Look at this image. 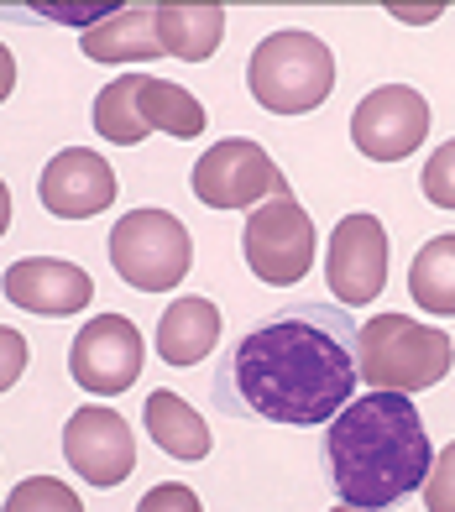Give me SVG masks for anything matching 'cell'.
I'll use <instances>...</instances> for the list:
<instances>
[{
    "label": "cell",
    "mask_w": 455,
    "mask_h": 512,
    "mask_svg": "<svg viewBox=\"0 0 455 512\" xmlns=\"http://www.w3.org/2000/svg\"><path fill=\"white\" fill-rule=\"evenodd\" d=\"M419 492H424L429 512H455V439L440 450V460H429V476Z\"/></svg>",
    "instance_id": "23"
},
{
    "label": "cell",
    "mask_w": 455,
    "mask_h": 512,
    "mask_svg": "<svg viewBox=\"0 0 455 512\" xmlns=\"http://www.w3.org/2000/svg\"><path fill=\"white\" fill-rule=\"evenodd\" d=\"M11 89H16V58H11L6 42H0V105L11 100Z\"/></svg>",
    "instance_id": "26"
},
{
    "label": "cell",
    "mask_w": 455,
    "mask_h": 512,
    "mask_svg": "<svg viewBox=\"0 0 455 512\" xmlns=\"http://www.w3.org/2000/svg\"><path fill=\"white\" fill-rule=\"evenodd\" d=\"M189 189L210 209H257L267 199H283L288 178H283L278 162L267 157L262 142H252V136H225V142H215L194 162Z\"/></svg>",
    "instance_id": "7"
},
{
    "label": "cell",
    "mask_w": 455,
    "mask_h": 512,
    "mask_svg": "<svg viewBox=\"0 0 455 512\" xmlns=\"http://www.w3.org/2000/svg\"><path fill=\"white\" fill-rule=\"evenodd\" d=\"M152 16L163 58L178 63H204L225 37V6H152Z\"/></svg>",
    "instance_id": "16"
},
{
    "label": "cell",
    "mask_w": 455,
    "mask_h": 512,
    "mask_svg": "<svg viewBox=\"0 0 455 512\" xmlns=\"http://www.w3.org/2000/svg\"><path fill=\"white\" fill-rule=\"evenodd\" d=\"M79 48H84L89 63H152V58H163L152 6L110 11L100 27H89V32L79 37Z\"/></svg>",
    "instance_id": "15"
},
{
    "label": "cell",
    "mask_w": 455,
    "mask_h": 512,
    "mask_svg": "<svg viewBox=\"0 0 455 512\" xmlns=\"http://www.w3.org/2000/svg\"><path fill=\"white\" fill-rule=\"evenodd\" d=\"M0 512H84V502H79L74 486H63L58 476H27L6 497Z\"/></svg>",
    "instance_id": "21"
},
{
    "label": "cell",
    "mask_w": 455,
    "mask_h": 512,
    "mask_svg": "<svg viewBox=\"0 0 455 512\" xmlns=\"http://www.w3.org/2000/svg\"><path fill=\"white\" fill-rule=\"evenodd\" d=\"M136 512H204L199 497L189 492L184 481H163V486H152V492L136 502Z\"/></svg>",
    "instance_id": "25"
},
{
    "label": "cell",
    "mask_w": 455,
    "mask_h": 512,
    "mask_svg": "<svg viewBox=\"0 0 455 512\" xmlns=\"http://www.w3.org/2000/svg\"><path fill=\"white\" fill-rule=\"evenodd\" d=\"M314 220L309 209L283 194V199H267L257 204L241 225V251H246V267L257 272V283L267 288H293L304 283L309 267H314Z\"/></svg>",
    "instance_id": "6"
},
{
    "label": "cell",
    "mask_w": 455,
    "mask_h": 512,
    "mask_svg": "<svg viewBox=\"0 0 455 512\" xmlns=\"http://www.w3.org/2000/svg\"><path fill=\"white\" fill-rule=\"evenodd\" d=\"M110 267L142 293H168L194 267L189 225L168 209H131L110 225Z\"/></svg>",
    "instance_id": "5"
},
{
    "label": "cell",
    "mask_w": 455,
    "mask_h": 512,
    "mask_svg": "<svg viewBox=\"0 0 455 512\" xmlns=\"http://www.w3.org/2000/svg\"><path fill=\"white\" fill-rule=\"evenodd\" d=\"M398 21H414V27H419V21H435L440 16V6H388Z\"/></svg>",
    "instance_id": "27"
},
{
    "label": "cell",
    "mask_w": 455,
    "mask_h": 512,
    "mask_svg": "<svg viewBox=\"0 0 455 512\" xmlns=\"http://www.w3.org/2000/svg\"><path fill=\"white\" fill-rule=\"evenodd\" d=\"M142 330L126 319V314H95L74 335L68 345V371H74V382L84 392H95V398H116V392L136 387L142 377Z\"/></svg>",
    "instance_id": "9"
},
{
    "label": "cell",
    "mask_w": 455,
    "mask_h": 512,
    "mask_svg": "<svg viewBox=\"0 0 455 512\" xmlns=\"http://www.w3.org/2000/svg\"><path fill=\"white\" fill-rule=\"evenodd\" d=\"M136 110H142L147 131H163V136H173V142H194V136L204 131V105L173 79L136 74Z\"/></svg>",
    "instance_id": "18"
},
{
    "label": "cell",
    "mask_w": 455,
    "mask_h": 512,
    "mask_svg": "<svg viewBox=\"0 0 455 512\" xmlns=\"http://www.w3.org/2000/svg\"><path fill=\"white\" fill-rule=\"evenodd\" d=\"M429 136V100L414 84H377L351 115V142L372 162H403Z\"/></svg>",
    "instance_id": "10"
},
{
    "label": "cell",
    "mask_w": 455,
    "mask_h": 512,
    "mask_svg": "<svg viewBox=\"0 0 455 512\" xmlns=\"http://www.w3.org/2000/svg\"><path fill=\"white\" fill-rule=\"evenodd\" d=\"M32 361V345L21 330H11V324H0V392H11L21 382V371H27Z\"/></svg>",
    "instance_id": "24"
},
{
    "label": "cell",
    "mask_w": 455,
    "mask_h": 512,
    "mask_svg": "<svg viewBox=\"0 0 455 512\" xmlns=\"http://www.w3.org/2000/svg\"><path fill=\"white\" fill-rule=\"evenodd\" d=\"M325 283L335 304H351V309L377 304V293L388 288V230H382L377 215L356 209V215L335 225L325 251Z\"/></svg>",
    "instance_id": "8"
},
{
    "label": "cell",
    "mask_w": 455,
    "mask_h": 512,
    "mask_svg": "<svg viewBox=\"0 0 455 512\" xmlns=\"http://www.w3.org/2000/svg\"><path fill=\"white\" fill-rule=\"evenodd\" d=\"M63 460L89 486H121L136 471V434L116 408L84 403L63 424Z\"/></svg>",
    "instance_id": "11"
},
{
    "label": "cell",
    "mask_w": 455,
    "mask_h": 512,
    "mask_svg": "<svg viewBox=\"0 0 455 512\" xmlns=\"http://www.w3.org/2000/svg\"><path fill=\"white\" fill-rule=\"evenodd\" d=\"M0 293H6L16 309H27V314L68 319V314L89 309L95 283H89L84 267L63 262V256H21V262H11L6 277H0Z\"/></svg>",
    "instance_id": "13"
},
{
    "label": "cell",
    "mask_w": 455,
    "mask_h": 512,
    "mask_svg": "<svg viewBox=\"0 0 455 512\" xmlns=\"http://www.w3.org/2000/svg\"><path fill=\"white\" fill-rule=\"evenodd\" d=\"M325 460L340 502L382 512L419 492L435 450H429L424 418L408 392H361L330 418Z\"/></svg>",
    "instance_id": "2"
},
{
    "label": "cell",
    "mask_w": 455,
    "mask_h": 512,
    "mask_svg": "<svg viewBox=\"0 0 455 512\" xmlns=\"http://www.w3.org/2000/svg\"><path fill=\"white\" fill-rule=\"evenodd\" d=\"M408 298L435 319L455 314V230L419 246L414 267H408Z\"/></svg>",
    "instance_id": "19"
},
{
    "label": "cell",
    "mask_w": 455,
    "mask_h": 512,
    "mask_svg": "<svg viewBox=\"0 0 455 512\" xmlns=\"http://www.w3.org/2000/svg\"><path fill=\"white\" fill-rule=\"evenodd\" d=\"M147 434H152V445L173 455V460H204L210 455V424L178 398V392H147Z\"/></svg>",
    "instance_id": "17"
},
{
    "label": "cell",
    "mask_w": 455,
    "mask_h": 512,
    "mask_svg": "<svg viewBox=\"0 0 455 512\" xmlns=\"http://www.w3.org/2000/svg\"><path fill=\"white\" fill-rule=\"evenodd\" d=\"M116 194H121L116 168L89 147H63L37 183V199L53 220H95L116 204Z\"/></svg>",
    "instance_id": "12"
},
{
    "label": "cell",
    "mask_w": 455,
    "mask_h": 512,
    "mask_svg": "<svg viewBox=\"0 0 455 512\" xmlns=\"http://www.w3.org/2000/svg\"><path fill=\"white\" fill-rule=\"evenodd\" d=\"M246 89L272 115H309L335 89V53L304 27H283L257 42L246 63Z\"/></svg>",
    "instance_id": "4"
},
{
    "label": "cell",
    "mask_w": 455,
    "mask_h": 512,
    "mask_svg": "<svg viewBox=\"0 0 455 512\" xmlns=\"http://www.w3.org/2000/svg\"><path fill=\"white\" fill-rule=\"evenodd\" d=\"M215 345H220V309L199 293L173 298L163 309V319H157V356L168 366H194V361L210 356Z\"/></svg>",
    "instance_id": "14"
},
{
    "label": "cell",
    "mask_w": 455,
    "mask_h": 512,
    "mask_svg": "<svg viewBox=\"0 0 455 512\" xmlns=\"http://www.w3.org/2000/svg\"><path fill=\"white\" fill-rule=\"evenodd\" d=\"M455 366V340L440 324L408 314H372L356 330V377L372 392H424L440 387Z\"/></svg>",
    "instance_id": "3"
},
{
    "label": "cell",
    "mask_w": 455,
    "mask_h": 512,
    "mask_svg": "<svg viewBox=\"0 0 455 512\" xmlns=\"http://www.w3.org/2000/svg\"><path fill=\"white\" fill-rule=\"evenodd\" d=\"M424 199L440 204V209H455V142H440L424 162Z\"/></svg>",
    "instance_id": "22"
},
{
    "label": "cell",
    "mask_w": 455,
    "mask_h": 512,
    "mask_svg": "<svg viewBox=\"0 0 455 512\" xmlns=\"http://www.w3.org/2000/svg\"><path fill=\"white\" fill-rule=\"evenodd\" d=\"M6 230H11V189L0 183V236H6Z\"/></svg>",
    "instance_id": "28"
},
{
    "label": "cell",
    "mask_w": 455,
    "mask_h": 512,
    "mask_svg": "<svg viewBox=\"0 0 455 512\" xmlns=\"http://www.w3.org/2000/svg\"><path fill=\"white\" fill-rule=\"evenodd\" d=\"M95 131L116 147H142L147 142V126H142V110H136V74L110 79L100 95H95Z\"/></svg>",
    "instance_id": "20"
},
{
    "label": "cell",
    "mask_w": 455,
    "mask_h": 512,
    "mask_svg": "<svg viewBox=\"0 0 455 512\" xmlns=\"http://www.w3.org/2000/svg\"><path fill=\"white\" fill-rule=\"evenodd\" d=\"M330 512H361V507H346V502H340V507H330Z\"/></svg>",
    "instance_id": "29"
},
{
    "label": "cell",
    "mask_w": 455,
    "mask_h": 512,
    "mask_svg": "<svg viewBox=\"0 0 455 512\" xmlns=\"http://www.w3.org/2000/svg\"><path fill=\"white\" fill-rule=\"evenodd\" d=\"M356 398V324L346 309L293 304L252 324L215 366L225 413L314 429Z\"/></svg>",
    "instance_id": "1"
}]
</instances>
